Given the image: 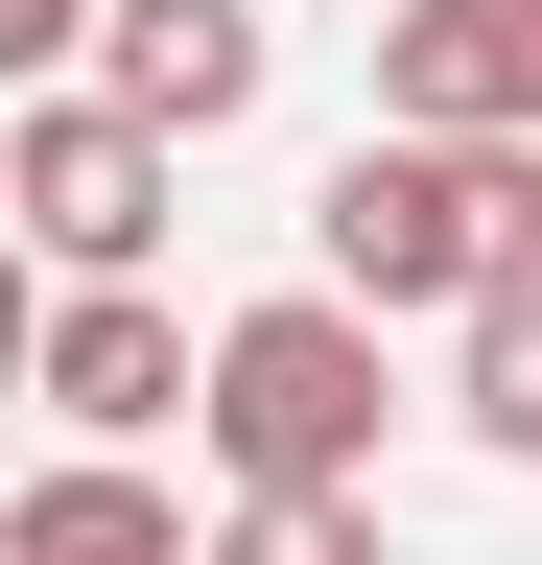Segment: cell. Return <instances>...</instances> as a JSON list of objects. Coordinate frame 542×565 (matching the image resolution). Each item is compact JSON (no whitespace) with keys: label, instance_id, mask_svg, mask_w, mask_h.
I'll return each instance as SVG.
<instances>
[{"label":"cell","instance_id":"7","mask_svg":"<svg viewBox=\"0 0 542 565\" xmlns=\"http://www.w3.org/2000/svg\"><path fill=\"white\" fill-rule=\"evenodd\" d=\"M0 565H213L189 542V494H142V471H24V519H0Z\"/></svg>","mask_w":542,"mask_h":565},{"label":"cell","instance_id":"9","mask_svg":"<svg viewBox=\"0 0 542 565\" xmlns=\"http://www.w3.org/2000/svg\"><path fill=\"white\" fill-rule=\"evenodd\" d=\"M213 565H378V494H213Z\"/></svg>","mask_w":542,"mask_h":565},{"label":"cell","instance_id":"10","mask_svg":"<svg viewBox=\"0 0 542 565\" xmlns=\"http://www.w3.org/2000/svg\"><path fill=\"white\" fill-rule=\"evenodd\" d=\"M519 24H542V0H519Z\"/></svg>","mask_w":542,"mask_h":565},{"label":"cell","instance_id":"4","mask_svg":"<svg viewBox=\"0 0 542 565\" xmlns=\"http://www.w3.org/2000/svg\"><path fill=\"white\" fill-rule=\"evenodd\" d=\"M24 377H47V424H72V448L118 471L166 401H213V353H189V307H142V282H72V307L24 330Z\"/></svg>","mask_w":542,"mask_h":565},{"label":"cell","instance_id":"6","mask_svg":"<svg viewBox=\"0 0 542 565\" xmlns=\"http://www.w3.org/2000/svg\"><path fill=\"white\" fill-rule=\"evenodd\" d=\"M259 71H284V24H259V0H118L95 95L142 118V141H236V118H259Z\"/></svg>","mask_w":542,"mask_h":565},{"label":"cell","instance_id":"2","mask_svg":"<svg viewBox=\"0 0 542 565\" xmlns=\"http://www.w3.org/2000/svg\"><path fill=\"white\" fill-rule=\"evenodd\" d=\"M378 307H330V282H284V307H236L213 330V401H189V424H213V471L236 494H378Z\"/></svg>","mask_w":542,"mask_h":565},{"label":"cell","instance_id":"8","mask_svg":"<svg viewBox=\"0 0 542 565\" xmlns=\"http://www.w3.org/2000/svg\"><path fill=\"white\" fill-rule=\"evenodd\" d=\"M448 401H471V448H496V471H542V282H519V307H471Z\"/></svg>","mask_w":542,"mask_h":565},{"label":"cell","instance_id":"3","mask_svg":"<svg viewBox=\"0 0 542 565\" xmlns=\"http://www.w3.org/2000/svg\"><path fill=\"white\" fill-rule=\"evenodd\" d=\"M166 189H189V141H142L118 95H24L0 118V212H24L47 282H142L166 259Z\"/></svg>","mask_w":542,"mask_h":565},{"label":"cell","instance_id":"5","mask_svg":"<svg viewBox=\"0 0 542 565\" xmlns=\"http://www.w3.org/2000/svg\"><path fill=\"white\" fill-rule=\"evenodd\" d=\"M378 141H542V24L519 0H401L378 24Z\"/></svg>","mask_w":542,"mask_h":565},{"label":"cell","instance_id":"1","mask_svg":"<svg viewBox=\"0 0 542 565\" xmlns=\"http://www.w3.org/2000/svg\"><path fill=\"white\" fill-rule=\"evenodd\" d=\"M307 236H330V307H519L542 282V141H354V166L307 189Z\"/></svg>","mask_w":542,"mask_h":565}]
</instances>
